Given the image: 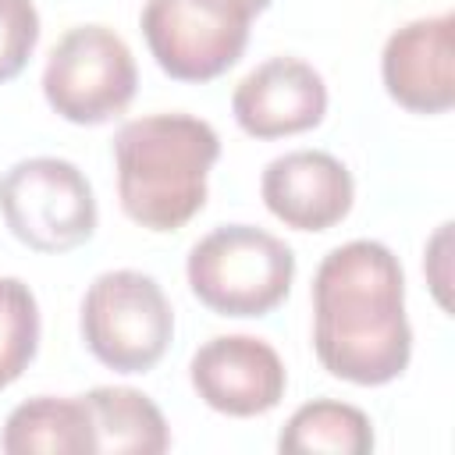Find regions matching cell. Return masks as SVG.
I'll list each match as a JSON object with an SVG mask.
<instances>
[{
    "instance_id": "obj_11",
    "label": "cell",
    "mask_w": 455,
    "mask_h": 455,
    "mask_svg": "<svg viewBox=\"0 0 455 455\" xmlns=\"http://www.w3.org/2000/svg\"><path fill=\"white\" fill-rule=\"evenodd\" d=\"M259 196L281 224L295 231H327L348 217L355 181L338 156L323 149H295L263 167Z\"/></svg>"
},
{
    "instance_id": "obj_15",
    "label": "cell",
    "mask_w": 455,
    "mask_h": 455,
    "mask_svg": "<svg viewBox=\"0 0 455 455\" xmlns=\"http://www.w3.org/2000/svg\"><path fill=\"white\" fill-rule=\"evenodd\" d=\"M39 348V306L25 281L0 277V391L11 387Z\"/></svg>"
},
{
    "instance_id": "obj_3",
    "label": "cell",
    "mask_w": 455,
    "mask_h": 455,
    "mask_svg": "<svg viewBox=\"0 0 455 455\" xmlns=\"http://www.w3.org/2000/svg\"><path fill=\"white\" fill-rule=\"evenodd\" d=\"M192 295L220 316H267L295 281V252L252 224H224L203 235L185 263Z\"/></svg>"
},
{
    "instance_id": "obj_6",
    "label": "cell",
    "mask_w": 455,
    "mask_h": 455,
    "mask_svg": "<svg viewBox=\"0 0 455 455\" xmlns=\"http://www.w3.org/2000/svg\"><path fill=\"white\" fill-rule=\"evenodd\" d=\"M139 85L128 43L107 25H75L43 68V96L71 124H103L121 114Z\"/></svg>"
},
{
    "instance_id": "obj_8",
    "label": "cell",
    "mask_w": 455,
    "mask_h": 455,
    "mask_svg": "<svg viewBox=\"0 0 455 455\" xmlns=\"http://www.w3.org/2000/svg\"><path fill=\"white\" fill-rule=\"evenodd\" d=\"M196 395L224 416H263L288 387L281 355L252 334H220L196 348L188 363Z\"/></svg>"
},
{
    "instance_id": "obj_4",
    "label": "cell",
    "mask_w": 455,
    "mask_h": 455,
    "mask_svg": "<svg viewBox=\"0 0 455 455\" xmlns=\"http://www.w3.org/2000/svg\"><path fill=\"white\" fill-rule=\"evenodd\" d=\"M78 327L85 348L103 366L146 373L164 359L174 338V309L149 274L107 270L89 284Z\"/></svg>"
},
{
    "instance_id": "obj_16",
    "label": "cell",
    "mask_w": 455,
    "mask_h": 455,
    "mask_svg": "<svg viewBox=\"0 0 455 455\" xmlns=\"http://www.w3.org/2000/svg\"><path fill=\"white\" fill-rule=\"evenodd\" d=\"M39 43V11L32 0H0V82H11Z\"/></svg>"
},
{
    "instance_id": "obj_12",
    "label": "cell",
    "mask_w": 455,
    "mask_h": 455,
    "mask_svg": "<svg viewBox=\"0 0 455 455\" xmlns=\"http://www.w3.org/2000/svg\"><path fill=\"white\" fill-rule=\"evenodd\" d=\"M0 448L7 455H85L96 451V434H92V419L89 409L78 398H53V395H39L21 402L18 409H11L4 434H0Z\"/></svg>"
},
{
    "instance_id": "obj_13",
    "label": "cell",
    "mask_w": 455,
    "mask_h": 455,
    "mask_svg": "<svg viewBox=\"0 0 455 455\" xmlns=\"http://www.w3.org/2000/svg\"><path fill=\"white\" fill-rule=\"evenodd\" d=\"M96 451H139V455H160L171 448V430L156 402L135 387H92L82 395Z\"/></svg>"
},
{
    "instance_id": "obj_2",
    "label": "cell",
    "mask_w": 455,
    "mask_h": 455,
    "mask_svg": "<svg viewBox=\"0 0 455 455\" xmlns=\"http://www.w3.org/2000/svg\"><path fill=\"white\" fill-rule=\"evenodd\" d=\"M220 156L217 132L192 114H149L114 135L117 199L149 231L185 228L206 203V174Z\"/></svg>"
},
{
    "instance_id": "obj_5",
    "label": "cell",
    "mask_w": 455,
    "mask_h": 455,
    "mask_svg": "<svg viewBox=\"0 0 455 455\" xmlns=\"http://www.w3.org/2000/svg\"><path fill=\"white\" fill-rule=\"evenodd\" d=\"M0 213L11 235L36 252H68L92 238L96 199L85 174L60 156H28L0 178Z\"/></svg>"
},
{
    "instance_id": "obj_9",
    "label": "cell",
    "mask_w": 455,
    "mask_h": 455,
    "mask_svg": "<svg viewBox=\"0 0 455 455\" xmlns=\"http://www.w3.org/2000/svg\"><path fill=\"white\" fill-rule=\"evenodd\" d=\"M387 96L412 114H444L455 103V14L416 18L395 28L380 53Z\"/></svg>"
},
{
    "instance_id": "obj_1",
    "label": "cell",
    "mask_w": 455,
    "mask_h": 455,
    "mask_svg": "<svg viewBox=\"0 0 455 455\" xmlns=\"http://www.w3.org/2000/svg\"><path fill=\"white\" fill-rule=\"evenodd\" d=\"M313 348L331 377L380 387L412 355L405 274L384 242L355 238L331 249L313 274Z\"/></svg>"
},
{
    "instance_id": "obj_17",
    "label": "cell",
    "mask_w": 455,
    "mask_h": 455,
    "mask_svg": "<svg viewBox=\"0 0 455 455\" xmlns=\"http://www.w3.org/2000/svg\"><path fill=\"white\" fill-rule=\"evenodd\" d=\"M224 4L238 7V11H242V14H249V18H256V14H263V11L270 7V0H224Z\"/></svg>"
},
{
    "instance_id": "obj_14",
    "label": "cell",
    "mask_w": 455,
    "mask_h": 455,
    "mask_svg": "<svg viewBox=\"0 0 455 455\" xmlns=\"http://www.w3.org/2000/svg\"><path fill=\"white\" fill-rule=\"evenodd\" d=\"M277 448L288 455H366L373 451V427L370 416L348 402H331V398H316L299 405L281 437Z\"/></svg>"
},
{
    "instance_id": "obj_7",
    "label": "cell",
    "mask_w": 455,
    "mask_h": 455,
    "mask_svg": "<svg viewBox=\"0 0 455 455\" xmlns=\"http://www.w3.org/2000/svg\"><path fill=\"white\" fill-rule=\"evenodd\" d=\"M139 25L164 75L210 82L238 64L252 18L224 0H146Z\"/></svg>"
},
{
    "instance_id": "obj_10",
    "label": "cell",
    "mask_w": 455,
    "mask_h": 455,
    "mask_svg": "<svg viewBox=\"0 0 455 455\" xmlns=\"http://www.w3.org/2000/svg\"><path fill=\"white\" fill-rule=\"evenodd\" d=\"M231 114L252 139L309 132L327 114V85L313 64L299 57H270L235 85Z\"/></svg>"
}]
</instances>
